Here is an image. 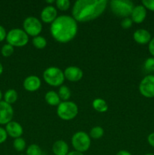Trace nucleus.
I'll return each instance as SVG.
<instances>
[{"mask_svg": "<svg viewBox=\"0 0 154 155\" xmlns=\"http://www.w3.org/2000/svg\"><path fill=\"white\" fill-rule=\"evenodd\" d=\"M107 3V0H77L72 6V18L79 22L97 19L104 13Z\"/></svg>", "mask_w": 154, "mask_h": 155, "instance_id": "f257e3e1", "label": "nucleus"}, {"mask_svg": "<svg viewBox=\"0 0 154 155\" xmlns=\"http://www.w3.org/2000/svg\"><path fill=\"white\" fill-rule=\"evenodd\" d=\"M78 31L77 21L69 15L58 16L50 27L52 37L60 43H67L75 38Z\"/></svg>", "mask_w": 154, "mask_h": 155, "instance_id": "f03ea898", "label": "nucleus"}, {"mask_svg": "<svg viewBox=\"0 0 154 155\" xmlns=\"http://www.w3.org/2000/svg\"><path fill=\"white\" fill-rule=\"evenodd\" d=\"M110 7L116 16L125 18L131 15L134 5L129 0H112L110 2Z\"/></svg>", "mask_w": 154, "mask_h": 155, "instance_id": "7ed1b4c3", "label": "nucleus"}, {"mask_svg": "<svg viewBox=\"0 0 154 155\" xmlns=\"http://www.w3.org/2000/svg\"><path fill=\"white\" fill-rule=\"evenodd\" d=\"M43 79L45 83L54 87L62 86L65 80L63 71L57 67H49L43 72Z\"/></svg>", "mask_w": 154, "mask_h": 155, "instance_id": "20e7f679", "label": "nucleus"}, {"mask_svg": "<svg viewBox=\"0 0 154 155\" xmlns=\"http://www.w3.org/2000/svg\"><path fill=\"white\" fill-rule=\"evenodd\" d=\"M78 113V106L73 101H62L57 106V116L63 120H70L74 119L77 116Z\"/></svg>", "mask_w": 154, "mask_h": 155, "instance_id": "39448f33", "label": "nucleus"}, {"mask_svg": "<svg viewBox=\"0 0 154 155\" xmlns=\"http://www.w3.org/2000/svg\"><path fill=\"white\" fill-rule=\"evenodd\" d=\"M6 40L12 46L22 47L28 43L29 36L22 29L14 28L8 33Z\"/></svg>", "mask_w": 154, "mask_h": 155, "instance_id": "423d86ee", "label": "nucleus"}, {"mask_svg": "<svg viewBox=\"0 0 154 155\" xmlns=\"http://www.w3.org/2000/svg\"><path fill=\"white\" fill-rule=\"evenodd\" d=\"M71 142L74 149L81 153L87 151L91 146L90 136L88 133L83 131L76 132L72 136Z\"/></svg>", "mask_w": 154, "mask_h": 155, "instance_id": "0eeeda50", "label": "nucleus"}, {"mask_svg": "<svg viewBox=\"0 0 154 155\" xmlns=\"http://www.w3.org/2000/svg\"><path fill=\"white\" fill-rule=\"evenodd\" d=\"M24 30L28 36H39V33L42 30V24L37 18L33 16L27 17L25 18L23 24Z\"/></svg>", "mask_w": 154, "mask_h": 155, "instance_id": "6e6552de", "label": "nucleus"}, {"mask_svg": "<svg viewBox=\"0 0 154 155\" xmlns=\"http://www.w3.org/2000/svg\"><path fill=\"white\" fill-rule=\"evenodd\" d=\"M139 91L147 98H154V75H147L140 81Z\"/></svg>", "mask_w": 154, "mask_h": 155, "instance_id": "1a4fd4ad", "label": "nucleus"}, {"mask_svg": "<svg viewBox=\"0 0 154 155\" xmlns=\"http://www.w3.org/2000/svg\"><path fill=\"white\" fill-rule=\"evenodd\" d=\"M14 110L11 104L5 101H0V124H8L12 121Z\"/></svg>", "mask_w": 154, "mask_h": 155, "instance_id": "9d476101", "label": "nucleus"}, {"mask_svg": "<svg viewBox=\"0 0 154 155\" xmlns=\"http://www.w3.org/2000/svg\"><path fill=\"white\" fill-rule=\"evenodd\" d=\"M65 78L70 82L79 81L83 77V71L81 68L75 66H69L63 71Z\"/></svg>", "mask_w": 154, "mask_h": 155, "instance_id": "9b49d317", "label": "nucleus"}, {"mask_svg": "<svg viewBox=\"0 0 154 155\" xmlns=\"http://www.w3.org/2000/svg\"><path fill=\"white\" fill-rule=\"evenodd\" d=\"M41 80L39 77L35 75L26 77L24 81V87L28 92H36L41 87Z\"/></svg>", "mask_w": 154, "mask_h": 155, "instance_id": "f8f14e48", "label": "nucleus"}, {"mask_svg": "<svg viewBox=\"0 0 154 155\" xmlns=\"http://www.w3.org/2000/svg\"><path fill=\"white\" fill-rule=\"evenodd\" d=\"M41 20L45 23H52L57 18V11L55 7L52 5H48L42 9L41 12Z\"/></svg>", "mask_w": 154, "mask_h": 155, "instance_id": "ddd939ff", "label": "nucleus"}, {"mask_svg": "<svg viewBox=\"0 0 154 155\" xmlns=\"http://www.w3.org/2000/svg\"><path fill=\"white\" fill-rule=\"evenodd\" d=\"M5 130L8 136L14 139L20 138L24 133L22 126L16 121H11L6 124Z\"/></svg>", "mask_w": 154, "mask_h": 155, "instance_id": "4468645a", "label": "nucleus"}, {"mask_svg": "<svg viewBox=\"0 0 154 155\" xmlns=\"http://www.w3.org/2000/svg\"><path fill=\"white\" fill-rule=\"evenodd\" d=\"M133 38L137 43L140 45H146L149 43L152 39L150 33L145 29H138L135 30L133 34Z\"/></svg>", "mask_w": 154, "mask_h": 155, "instance_id": "2eb2a0df", "label": "nucleus"}, {"mask_svg": "<svg viewBox=\"0 0 154 155\" xmlns=\"http://www.w3.org/2000/svg\"><path fill=\"white\" fill-rule=\"evenodd\" d=\"M131 20L136 24H140L145 20L146 17V9L142 5L134 6L131 12Z\"/></svg>", "mask_w": 154, "mask_h": 155, "instance_id": "dca6fc26", "label": "nucleus"}, {"mask_svg": "<svg viewBox=\"0 0 154 155\" xmlns=\"http://www.w3.org/2000/svg\"><path fill=\"white\" fill-rule=\"evenodd\" d=\"M52 151L54 155H66L69 153V146L63 140H57L53 144Z\"/></svg>", "mask_w": 154, "mask_h": 155, "instance_id": "f3484780", "label": "nucleus"}, {"mask_svg": "<svg viewBox=\"0 0 154 155\" xmlns=\"http://www.w3.org/2000/svg\"><path fill=\"white\" fill-rule=\"evenodd\" d=\"M45 100L51 106H58L60 103V98L58 93L54 91H48L45 95Z\"/></svg>", "mask_w": 154, "mask_h": 155, "instance_id": "a211bd4d", "label": "nucleus"}, {"mask_svg": "<svg viewBox=\"0 0 154 155\" xmlns=\"http://www.w3.org/2000/svg\"><path fill=\"white\" fill-rule=\"evenodd\" d=\"M92 107L97 110L98 112H101V113H104L108 110V104H107V101L103 98H95L93 101H92Z\"/></svg>", "mask_w": 154, "mask_h": 155, "instance_id": "6ab92c4d", "label": "nucleus"}, {"mask_svg": "<svg viewBox=\"0 0 154 155\" xmlns=\"http://www.w3.org/2000/svg\"><path fill=\"white\" fill-rule=\"evenodd\" d=\"M18 92H17L16 90H14L13 89H10L6 91L4 95L5 101L9 104H14V103L16 102V101L18 100Z\"/></svg>", "mask_w": 154, "mask_h": 155, "instance_id": "aec40b11", "label": "nucleus"}, {"mask_svg": "<svg viewBox=\"0 0 154 155\" xmlns=\"http://www.w3.org/2000/svg\"><path fill=\"white\" fill-rule=\"evenodd\" d=\"M33 46L36 47L38 49H43L47 45V40L45 37L42 36H37L36 37H33L32 40Z\"/></svg>", "mask_w": 154, "mask_h": 155, "instance_id": "412c9836", "label": "nucleus"}, {"mask_svg": "<svg viewBox=\"0 0 154 155\" xmlns=\"http://www.w3.org/2000/svg\"><path fill=\"white\" fill-rule=\"evenodd\" d=\"M58 95L60 100H63V101H66L70 98L71 91L69 88L66 86H60L58 90Z\"/></svg>", "mask_w": 154, "mask_h": 155, "instance_id": "4be33fe9", "label": "nucleus"}, {"mask_svg": "<svg viewBox=\"0 0 154 155\" xmlns=\"http://www.w3.org/2000/svg\"><path fill=\"white\" fill-rule=\"evenodd\" d=\"M104 129H103L102 127L98 126V127H93V128L91 130L89 135H90V137H91L92 139H99L104 136Z\"/></svg>", "mask_w": 154, "mask_h": 155, "instance_id": "5701e85b", "label": "nucleus"}, {"mask_svg": "<svg viewBox=\"0 0 154 155\" xmlns=\"http://www.w3.org/2000/svg\"><path fill=\"white\" fill-rule=\"evenodd\" d=\"M26 145H27V143H26L25 140L21 137L17 138L13 142L14 148L17 151H19V152L23 151L25 149Z\"/></svg>", "mask_w": 154, "mask_h": 155, "instance_id": "b1692460", "label": "nucleus"}, {"mask_svg": "<svg viewBox=\"0 0 154 155\" xmlns=\"http://www.w3.org/2000/svg\"><path fill=\"white\" fill-rule=\"evenodd\" d=\"M27 155H42V149L39 145L36 144H32L27 148L26 151Z\"/></svg>", "mask_w": 154, "mask_h": 155, "instance_id": "393cba45", "label": "nucleus"}, {"mask_svg": "<svg viewBox=\"0 0 154 155\" xmlns=\"http://www.w3.org/2000/svg\"><path fill=\"white\" fill-rule=\"evenodd\" d=\"M55 4L57 8L60 11H66L70 7L69 0H57Z\"/></svg>", "mask_w": 154, "mask_h": 155, "instance_id": "a878e982", "label": "nucleus"}, {"mask_svg": "<svg viewBox=\"0 0 154 155\" xmlns=\"http://www.w3.org/2000/svg\"><path fill=\"white\" fill-rule=\"evenodd\" d=\"M14 53V46L10 44H5L2 48V54L5 57H9Z\"/></svg>", "mask_w": 154, "mask_h": 155, "instance_id": "bb28decb", "label": "nucleus"}, {"mask_svg": "<svg viewBox=\"0 0 154 155\" xmlns=\"http://www.w3.org/2000/svg\"><path fill=\"white\" fill-rule=\"evenodd\" d=\"M144 68L149 72H154V57L146 59L144 61Z\"/></svg>", "mask_w": 154, "mask_h": 155, "instance_id": "cd10ccee", "label": "nucleus"}, {"mask_svg": "<svg viewBox=\"0 0 154 155\" xmlns=\"http://www.w3.org/2000/svg\"><path fill=\"white\" fill-rule=\"evenodd\" d=\"M133 21L131 20V18H125L122 19V21H121V26H122V28L124 29H128L132 26Z\"/></svg>", "mask_w": 154, "mask_h": 155, "instance_id": "c85d7f7f", "label": "nucleus"}, {"mask_svg": "<svg viewBox=\"0 0 154 155\" xmlns=\"http://www.w3.org/2000/svg\"><path fill=\"white\" fill-rule=\"evenodd\" d=\"M142 5L144 6L146 9L154 12V0H143Z\"/></svg>", "mask_w": 154, "mask_h": 155, "instance_id": "c756f323", "label": "nucleus"}, {"mask_svg": "<svg viewBox=\"0 0 154 155\" xmlns=\"http://www.w3.org/2000/svg\"><path fill=\"white\" fill-rule=\"evenodd\" d=\"M7 132L5 129L0 127V144L3 143L4 142H5V140L7 139Z\"/></svg>", "mask_w": 154, "mask_h": 155, "instance_id": "7c9ffc66", "label": "nucleus"}, {"mask_svg": "<svg viewBox=\"0 0 154 155\" xmlns=\"http://www.w3.org/2000/svg\"><path fill=\"white\" fill-rule=\"evenodd\" d=\"M6 36H7V33H6L5 29L2 26L0 25V42L4 40Z\"/></svg>", "mask_w": 154, "mask_h": 155, "instance_id": "2f4dec72", "label": "nucleus"}, {"mask_svg": "<svg viewBox=\"0 0 154 155\" xmlns=\"http://www.w3.org/2000/svg\"><path fill=\"white\" fill-rule=\"evenodd\" d=\"M148 48H149V51L152 57H154V37L151 39L150 42H149V45H148Z\"/></svg>", "mask_w": 154, "mask_h": 155, "instance_id": "473e14b6", "label": "nucleus"}, {"mask_svg": "<svg viewBox=\"0 0 154 155\" xmlns=\"http://www.w3.org/2000/svg\"><path fill=\"white\" fill-rule=\"evenodd\" d=\"M147 142L149 145L154 148V133H150L147 137Z\"/></svg>", "mask_w": 154, "mask_h": 155, "instance_id": "72a5a7b5", "label": "nucleus"}, {"mask_svg": "<svg viewBox=\"0 0 154 155\" xmlns=\"http://www.w3.org/2000/svg\"><path fill=\"white\" fill-rule=\"evenodd\" d=\"M116 155H131L130 152H128V151H125V150H122V151H119V152L116 154Z\"/></svg>", "mask_w": 154, "mask_h": 155, "instance_id": "f704fd0d", "label": "nucleus"}, {"mask_svg": "<svg viewBox=\"0 0 154 155\" xmlns=\"http://www.w3.org/2000/svg\"><path fill=\"white\" fill-rule=\"evenodd\" d=\"M66 155H84V154H83V153L79 152V151H70V152H69Z\"/></svg>", "mask_w": 154, "mask_h": 155, "instance_id": "c9c22d12", "label": "nucleus"}, {"mask_svg": "<svg viewBox=\"0 0 154 155\" xmlns=\"http://www.w3.org/2000/svg\"><path fill=\"white\" fill-rule=\"evenodd\" d=\"M2 72H3V66H2V64L0 63V75L2 74Z\"/></svg>", "mask_w": 154, "mask_h": 155, "instance_id": "e433bc0d", "label": "nucleus"}, {"mask_svg": "<svg viewBox=\"0 0 154 155\" xmlns=\"http://www.w3.org/2000/svg\"><path fill=\"white\" fill-rule=\"evenodd\" d=\"M46 2L47 3H54V0H47Z\"/></svg>", "mask_w": 154, "mask_h": 155, "instance_id": "4c0bfd02", "label": "nucleus"}, {"mask_svg": "<svg viewBox=\"0 0 154 155\" xmlns=\"http://www.w3.org/2000/svg\"><path fill=\"white\" fill-rule=\"evenodd\" d=\"M2 97V92H1V90H0V101H1Z\"/></svg>", "mask_w": 154, "mask_h": 155, "instance_id": "58836bf2", "label": "nucleus"}, {"mask_svg": "<svg viewBox=\"0 0 154 155\" xmlns=\"http://www.w3.org/2000/svg\"><path fill=\"white\" fill-rule=\"evenodd\" d=\"M144 155H154L153 154H151V153H148V154H144Z\"/></svg>", "mask_w": 154, "mask_h": 155, "instance_id": "ea45409f", "label": "nucleus"}, {"mask_svg": "<svg viewBox=\"0 0 154 155\" xmlns=\"http://www.w3.org/2000/svg\"><path fill=\"white\" fill-rule=\"evenodd\" d=\"M21 155H24V154H21Z\"/></svg>", "mask_w": 154, "mask_h": 155, "instance_id": "a19ab883", "label": "nucleus"}, {"mask_svg": "<svg viewBox=\"0 0 154 155\" xmlns=\"http://www.w3.org/2000/svg\"><path fill=\"white\" fill-rule=\"evenodd\" d=\"M42 155H43V154H42Z\"/></svg>", "mask_w": 154, "mask_h": 155, "instance_id": "79ce46f5", "label": "nucleus"}]
</instances>
